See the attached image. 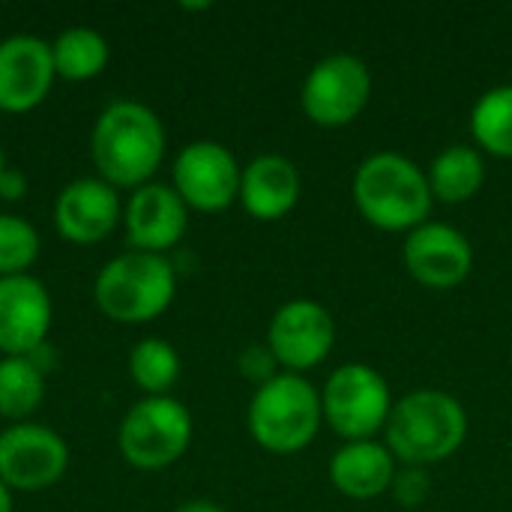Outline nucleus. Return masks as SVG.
I'll return each instance as SVG.
<instances>
[{"instance_id": "8", "label": "nucleus", "mask_w": 512, "mask_h": 512, "mask_svg": "<svg viewBox=\"0 0 512 512\" xmlns=\"http://www.w3.org/2000/svg\"><path fill=\"white\" fill-rule=\"evenodd\" d=\"M372 99V72L369 63L357 54H327L321 57L303 87L300 105L306 117L318 126L339 129L357 120Z\"/></svg>"}, {"instance_id": "27", "label": "nucleus", "mask_w": 512, "mask_h": 512, "mask_svg": "<svg viewBox=\"0 0 512 512\" xmlns=\"http://www.w3.org/2000/svg\"><path fill=\"white\" fill-rule=\"evenodd\" d=\"M27 195V177L18 168H6L0 177V198L3 201H18Z\"/></svg>"}, {"instance_id": "14", "label": "nucleus", "mask_w": 512, "mask_h": 512, "mask_svg": "<svg viewBox=\"0 0 512 512\" xmlns=\"http://www.w3.org/2000/svg\"><path fill=\"white\" fill-rule=\"evenodd\" d=\"M120 222V192L102 177H78L66 183L54 201V228L72 246L102 243Z\"/></svg>"}, {"instance_id": "13", "label": "nucleus", "mask_w": 512, "mask_h": 512, "mask_svg": "<svg viewBox=\"0 0 512 512\" xmlns=\"http://www.w3.org/2000/svg\"><path fill=\"white\" fill-rule=\"evenodd\" d=\"M57 72L51 42L15 33L0 42V111L27 114L45 102Z\"/></svg>"}, {"instance_id": "23", "label": "nucleus", "mask_w": 512, "mask_h": 512, "mask_svg": "<svg viewBox=\"0 0 512 512\" xmlns=\"http://www.w3.org/2000/svg\"><path fill=\"white\" fill-rule=\"evenodd\" d=\"M129 375L147 396H168L180 378V354L165 339H141L129 351Z\"/></svg>"}, {"instance_id": "1", "label": "nucleus", "mask_w": 512, "mask_h": 512, "mask_svg": "<svg viewBox=\"0 0 512 512\" xmlns=\"http://www.w3.org/2000/svg\"><path fill=\"white\" fill-rule=\"evenodd\" d=\"M165 126L153 108L135 99H117L93 123L90 159L114 189H141L165 159Z\"/></svg>"}, {"instance_id": "9", "label": "nucleus", "mask_w": 512, "mask_h": 512, "mask_svg": "<svg viewBox=\"0 0 512 512\" xmlns=\"http://www.w3.org/2000/svg\"><path fill=\"white\" fill-rule=\"evenodd\" d=\"M69 471V444L42 423H15L0 432V480L12 492H42Z\"/></svg>"}, {"instance_id": "12", "label": "nucleus", "mask_w": 512, "mask_h": 512, "mask_svg": "<svg viewBox=\"0 0 512 512\" xmlns=\"http://www.w3.org/2000/svg\"><path fill=\"white\" fill-rule=\"evenodd\" d=\"M402 261L411 279L432 291H450L462 285L474 267L471 240L447 225V222H426L405 237Z\"/></svg>"}, {"instance_id": "29", "label": "nucleus", "mask_w": 512, "mask_h": 512, "mask_svg": "<svg viewBox=\"0 0 512 512\" xmlns=\"http://www.w3.org/2000/svg\"><path fill=\"white\" fill-rule=\"evenodd\" d=\"M0 512H12V489L0 480Z\"/></svg>"}, {"instance_id": "6", "label": "nucleus", "mask_w": 512, "mask_h": 512, "mask_svg": "<svg viewBox=\"0 0 512 512\" xmlns=\"http://www.w3.org/2000/svg\"><path fill=\"white\" fill-rule=\"evenodd\" d=\"M192 444L189 408L174 396H147L135 402L117 432L120 456L138 471H162L183 459Z\"/></svg>"}, {"instance_id": "3", "label": "nucleus", "mask_w": 512, "mask_h": 512, "mask_svg": "<svg viewBox=\"0 0 512 512\" xmlns=\"http://www.w3.org/2000/svg\"><path fill=\"white\" fill-rule=\"evenodd\" d=\"M387 450L408 468H426L456 456L468 438L465 405L444 390L402 396L387 420Z\"/></svg>"}, {"instance_id": "22", "label": "nucleus", "mask_w": 512, "mask_h": 512, "mask_svg": "<svg viewBox=\"0 0 512 512\" xmlns=\"http://www.w3.org/2000/svg\"><path fill=\"white\" fill-rule=\"evenodd\" d=\"M471 135L486 153L512 159V84L492 87L474 102Z\"/></svg>"}, {"instance_id": "20", "label": "nucleus", "mask_w": 512, "mask_h": 512, "mask_svg": "<svg viewBox=\"0 0 512 512\" xmlns=\"http://www.w3.org/2000/svg\"><path fill=\"white\" fill-rule=\"evenodd\" d=\"M54 72L66 81H90L108 66V42L93 27H69L51 42Z\"/></svg>"}, {"instance_id": "26", "label": "nucleus", "mask_w": 512, "mask_h": 512, "mask_svg": "<svg viewBox=\"0 0 512 512\" xmlns=\"http://www.w3.org/2000/svg\"><path fill=\"white\" fill-rule=\"evenodd\" d=\"M393 495L402 507H417L429 498V474L426 468H408L396 474L393 480Z\"/></svg>"}, {"instance_id": "28", "label": "nucleus", "mask_w": 512, "mask_h": 512, "mask_svg": "<svg viewBox=\"0 0 512 512\" xmlns=\"http://www.w3.org/2000/svg\"><path fill=\"white\" fill-rule=\"evenodd\" d=\"M177 512H225L219 504H213V501H186L183 507Z\"/></svg>"}, {"instance_id": "4", "label": "nucleus", "mask_w": 512, "mask_h": 512, "mask_svg": "<svg viewBox=\"0 0 512 512\" xmlns=\"http://www.w3.org/2000/svg\"><path fill=\"white\" fill-rule=\"evenodd\" d=\"M174 294V264L165 255L135 249L111 258L93 282V300L99 312L117 324L156 321L174 303Z\"/></svg>"}, {"instance_id": "25", "label": "nucleus", "mask_w": 512, "mask_h": 512, "mask_svg": "<svg viewBox=\"0 0 512 512\" xmlns=\"http://www.w3.org/2000/svg\"><path fill=\"white\" fill-rule=\"evenodd\" d=\"M237 366H240V375L246 378V381H252L255 387H261V384H267V381H273L279 372H276V357H273V351L267 348V345H252V348H246L243 354H240V360H237Z\"/></svg>"}, {"instance_id": "16", "label": "nucleus", "mask_w": 512, "mask_h": 512, "mask_svg": "<svg viewBox=\"0 0 512 512\" xmlns=\"http://www.w3.org/2000/svg\"><path fill=\"white\" fill-rule=\"evenodd\" d=\"M126 240L135 252L165 255L174 249L189 228V207L165 183H147L135 189L123 207Z\"/></svg>"}, {"instance_id": "2", "label": "nucleus", "mask_w": 512, "mask_h": 512, "mask_svg": "<svg viewBox=\"0 0 512 512\" xmlns=\"http://www.w3.org/2000/svg\"><path fill=\"white\" fill-rule=\"evenodd\" d=\"M354 204L360 216L381 231H414L429 222L432 189L426 171L393 150L372 153L354 174Z\"/></svg>"}, {"instance_id": "24", "label": "nucleus", "mask_w": 512, "mask_h": 512, "mask_svg": "<svg viewBox=\"0 0 512 512\" xmlns=\"http://www.w3.org/2000/svg\"><path fill=\"white\" fill-rule=\"evenodd\" d=\"M39 258L36 228L12 213H0V279L24 276Z\"/></svg>"}, {"instance_id": "10", "label": "nucleus", "mask_w": 512, "mask_h": 512, "mask_svg": "<svg viewBox=\"0 0 512 512\" xmlns=\"http://www.w3.org/2000/svg\"><path fill=\"white\" fill-rule=\"evenodd\" d=\"M237 156L219 141H192L186 144L171 168V186L189 210L219 213L240 198Z\"/></svg>"}, {"instance_id": "7", "label": "nucleus", "mask_w": 512, "mask_h": 512, "mask_svg": "<svg viewBox=\"0 0 512 512\" xmlns=\"http://www.w3.org/2000/svg\"><path fill=\"white\" fill-rule=\"evenodd\" d=\"M393 405L390 384L366 363L339 366L321 390L324 420L339 438H345V444L372 441L375 432L387 429Z\"/></svg>"}, {"instance_id": "15", "label": "nucleus", "mask_w": 512, "mask_h": 512, "mask_svg": "<svg viewBox=\"0 0 512 512\" xmlns=\"http://www.w3.org/2000/svg\"><path fill=\"white\" fill-rule=\"evenodd\" d=\"M51 294L48 288L24 273L0 279V354L30 357L48 342L51 330Z\"/></svg>"}, {"instance_id": "11", "label": "nucleus", "mask_w": 512, "mask_h": 512, "mask_svg": "<svg viewBox=\"0 0 512 512\" xmlns=\"http://www.w3.org/2000/svg\"><path fill=\"white\" fill-rule=\"evenodd\" d=\"M336 342V324L327 306L318 300H288L276 309L270 330H267V348L273 351L276 363L288 372L300 375L315 369Z\"/></svg>"}, {"instance_id": "19", "label": "nucleus", "mask_w": 512, "mask_h": 512, "mask_svg": "<svg viewBox=\"0 0 512 512\" xmlns=\"http://www.w3.org/2000/svg\"><path fill=\"white\" fill-rule=\"evenodd\" d=\"M426 177H429V189L435 201L462 204V201H471L483 189L486 159L471 144H453L432 159Z\"/></svg>"}, {"instance_id": "17", "label": "nucleus", "mask_w": 512, "mask_h": 512, "mask_svg": "<svg viewBox=\"0 0 512 512\" xmlns=\"http://www.w3.org/2000/svg\"><path fill=\"white\" fill-rule=\"evenodd\" d=\"M303 192L300 168L279 153L255 156L240 174V204L258 222L285 219Z\"/></svg>"}, {"instance_id": "18", "label": "nucleus", "mask_w": 512, "mask_h": 512, "mask_svg": "<svg viewBox=\"0 0 512 512\" xmlns=\"http://www.w3.org/2000/svg\"><path fill=\"white\" fill-rule=\"evenodd\" d=\"M330 480L345 498L372 501L393 489L396 456L378 441H348L330 459Z\"/></svg>"}, {"instance_id": "21", "label": "nucleus", "mask_w": 512, "mask_h": 512, "mask_svg": "<svg viewBox=\"0 0 512 512\" xmlns=\"http://www.w3.org/2000/svg\"><path fill=\"white\" fill-rule=\"evenodd\" d=\"M45 399V372L30 357L0 360V417L27 423Z\"/></svg>"}, {"instance_id": "30", "label": "nucleus", "mask_w": 512, "mask_h": 512, "mask_svg": "<svg viewBox=\"0 0 512 512\" xmlns=\"http://www.w3.org/2000/svg\"><path fill=\"white\" fill-rule=\"evenodd\" d=\"M6 168H9V165H6V156H3V147H0V177H3Z\"/></svg>"}, {"instance_id": "5", "label": "nucleus", "mask_w": 512, "mask_h": 512, "mask_svg": "<svg viewBox=\"0 0 512 512\" xmlns=\"http://www.w3.org/2000/svg\"><path fill=\"white\" fill-rule=\"evenodd\" d=\"M324 420L321 393L294 372H282L261 384L249 402V435L273 456H294L306 450Z\"/></svg>"}]
</instances>
